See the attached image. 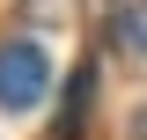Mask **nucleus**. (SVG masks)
Returning <instances> with one entry per match:
<instances>
[{
    "label": "nucleus",
    "mask_w": 147,
    "mask_h": 140,
    "mask_svg": "<svg viewBox=\"0 0 147 140\" xmlns=\"http://www.w3.org/2000/svg\"><path fill=\"white\" fill-rule=\"evenodd\" d=\"M52 88V59L44 44H0V111H30Z\"/></svg>",
    "instance_id": "nucleus-1"
},
{
    "label": "nucleus",
    "mask_w": 147,
    "mask_h": 140,
    "mask_svg": "<svg viewBox=\"0 0 147 140\" xmlns=\"http://www.w3.org/2000/svg\"><path fill=\"white\" fill-rule=\"evenodd\" d=\"M88 96H96V74L81 67V74H74V88H66V118H59V140H74L81 125H88Z\"/></svg>",
    "instance_id": "nucleus-2"
},
{
    "label": "nucleus",
    "mask_w": 147,
    "mask_h": 140,
    "mask_svg": "<svg viewBox=\"0 0 147 140\" xmlns=\"http://www.w3.org/2000/svg\"><path fill=\"white\" fill-rule=\"evenodd\" d=\"M118 37H125V52H140V59H147V0L132 7L125 22H118Z\"/></svg>",
    "instance_id": "nucleus-3"
},
{
    "label": "nucleus",
    "mask_w": 147,
    "mask_h": 140,
    "mask_svg": "<svg viewBox=\"0 0 147 140\" xmlns=\"http://www.w3.org/2000/svg\"><path fill=\"white\" fill-rule=\"evenodd\" d=\"M132 133H140V140H147V125H132Z\"/></svg>",
    "instance_id": "nucleus-4"
}]
</instances>
